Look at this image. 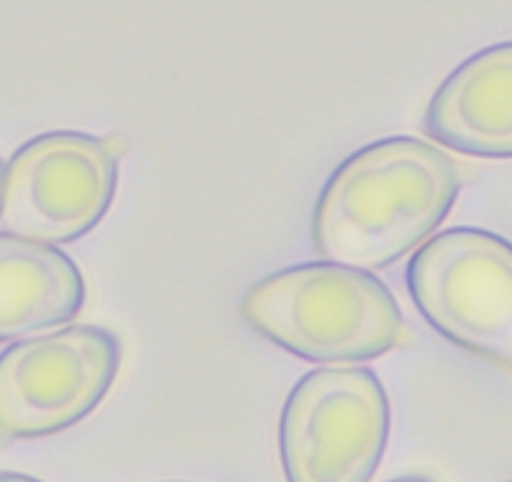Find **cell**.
Instances as JSON below:
<instances>
[{
    "mask_svg": "<svg viewBox=\"0 0 512 482\" xmlns=\"http://www.w3.org/2000/svg\"><path fill=\"white\" fill-rule=\"evenodd\" d=\"M462 176L435 144L392 136L349 156L322 189L312 221L324 262L379 272L415 252L452 211Z\"/></svg>",
    "mask_w": 512,
    "mask_h": 482,
    "instance_id": "obj_1",
    "label": "cell"
},
{
    "mask_svg": "<svg viewBox=\"0 0 512 482\" xmlns=\"http://www.w3.org/2000/svg\"><path fill=\"white\" fill-rule=\"evenodd\" d=\"M239 312L264 339L319 365L369 362L407 337L400 304L384 282L332 262L269 274L244 294Z\"/></svg>",
    "mask_w": 512,
    "mask_h": 482,
    "instance_id": "obj_2",
    "label": "cell"
},
{
    "mask_svg": "<svg viewBox=\"0 0 512 482\" xmlns=\"http://www.w3.org/2000/svg\"><path fill=\"white\" fill-rule=\"evenodd\" d=\"M390 440V400L367 367L314 370L279 422L287 482H369Z\"/></svg>",
    "mask_w": 512,
    "mask_h": 482,
    "instance_id": "obj_3",
    "label": "cell"
},
{
    "mask_svg": "<svg viewBox=\"0 0 512 482\" xmlns=\"http://www.w3.org/2000/svg\"><path fill=\"white\" fill-rule=\"evenodd\" d=\"M121 370L111 329L73 324L0 354V442L41 440L86 420Z\"/></svg>",
    "mask_w": 512,
    "mask_h": 482,
    "instance_id": "obj_4",
    "label": "cell"
},
{
    "mask_svg": "<svg viewBox=\"0 0 512 482\" xmlns=\"http://www.w3.org/2000/svg\"><path fill=\"white\" fill-rule=\"evenodd\" d=\"M407 287L432 329L457 347L512 365V244L485 229H447L407 267Z\"/></svg>",
    "mask_w": 512,
    "mask_h": 482,
    "instance_id": "obj_5",
    "label": "cell"
},
{
    "mask_svg": "<svg viewBox=\"0 0 512 482\" xmlns=\"http://www.w3.org/2000/svg\"><path fill=\"white\" fill-rule=\"evenodd\" d=\"M116 144L51 131L21 146L3 174L0 231L56 247L96 229L116 196Z\"/></svg>",
    "mask_w": 512,
    "mask_h": 482,
    "instance_id": "obj_6",
    "label": "cell"
},
{
    "mask_svg": "<svg viewBox=\"0 0 512 482\" xmlns=\"http://www.w3.org/2000/svg\"><path fill=\"white\" fill-rule=\"evenodd\" d=\"M422 131L457 154L512 159V41L465 58L432 93Z\"/></svg>",
    "mask_w": 512,
    "mask_h": 482,
    "instance_id": "obj_7",
    "label": "cell"
},
{
    "mask_svg": "<svg viewBox=\"0 0 512 482\" xmlns=\"http://www.w3.org/2000/svg\"><path fill=\"white\" fill-rule=\"evenodd\" d=\"M83 304L86 282L68 254L41 241L0 234V342L73 322Z\"/></svg>",
    "mask_w": 512,
    "mask_h": 482,
    "instance_id": "obj_8",
    "label": "cell"
},
{
    "mask_svg": "<svg viewBox=\"0 0 512 482\" xmlns=\"http://www.w3.org/2000/svg\"><path fill=\"white\" fill-rule=\"evenodd\" d=\"M0 482H41L31 475H21V472H6L0 470Z\"/></svg>",
    "mask_w": 512,
    "mask_h": 482,
    "instance_id": "obj_9",
    "label": "cell"
},
{
    "mask_svg": "<svg viewBox=\"0 0 512 482\" xmlns=\"http://www.w3.org/2000/svg\"><path fill=\"white\" fill-rule=\"evenodd\" d=\"M392 482H430L427 477H400V480H392Z\"/></svg>",
    "mask_w": 512,
    "mask_h": 482,
    "instance_id": "obj_10",
    "label": "cell"
},
{
    "mask_svg": "<svg viewBox=\"0 0 512 482\" xmlns=\"http://www.w3.org/2000/svg\"><path fill=\"white\" fill-rule=\"evenodd\" d=\"M3 174H6V166L0 164V194H3Z\"/></svg>",
    "mask_w": 512,
    "mask_h": 482,
    "instance_id": "obj_11",
    "label": "cell"
}]
</instances>
